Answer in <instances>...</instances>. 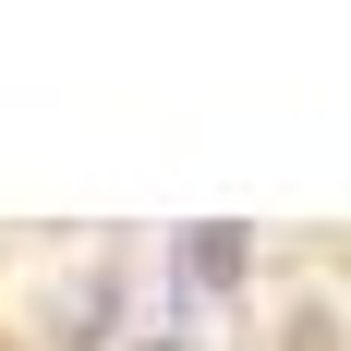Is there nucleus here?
Returning <instances> with one entry per match:
<instances>
[{
    "label": "nucleus",
    "instance_id": "f257e3e1",
    "mask_svg": "<svg viewBox=\"0 0 351 351\" xmlns=\"http://www.w3.org/2000/svg\"><path fill=\"white\" fill-rule=\"evenodd\" d=\"M182 279H194V291H230V279H243V230H230V218L194 230V243H182Z\"/></svg>",
    "mask_w": 351,
    "mask_h": 351
},
{
    "label": "nucleus",
    "instance_id": "f03ea898",
    "mask_svg": "<svg viewBox=\"0 0 351 351\" xmlns=\"http://www.w3.org/2000/svg\"><path fill=\"white\" fill-rule=\"evenodd\" d=\"M279 351H351V339H339V315H315V303H303V315L279 327Z\"/></svg>",
    "mask_w": 351,
    "mask_h": 351
}]
</instances>
